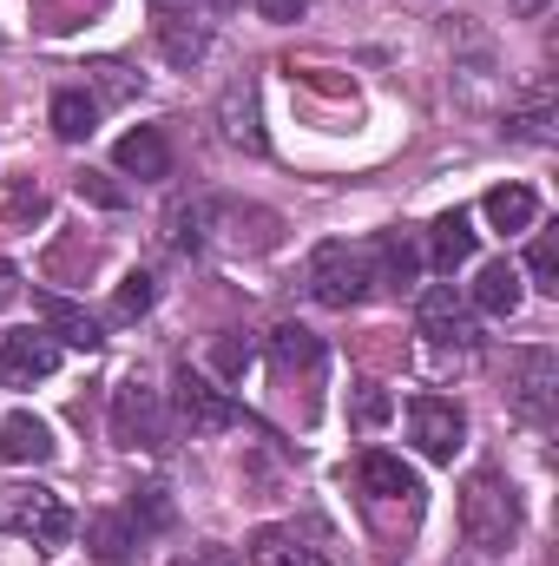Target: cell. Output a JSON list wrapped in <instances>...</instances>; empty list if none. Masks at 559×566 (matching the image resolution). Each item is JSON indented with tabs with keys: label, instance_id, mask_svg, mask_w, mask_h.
Returning <instances> with one entry per match:
<instances>
[{
	"label": "cell",
	"instance_id": "cell-1",
	"mask_svg": "<svg viewBox=\"0 0 559 566\" xmlns=\"http://www.w3.org/2000/svg\"><path fill=\"white\" fill-rule=\"evenodd\" d=\"M461 534H467V547L487 554V560L520 541V494H514V481H507L500 468H474V474L461 481Z\"/></svg>",
	"mask_w": 559,
	"mask_h": 566
},
{
	"label": "cell",
	"instance_id": "cell-2",
	"mask_svg": "<svg viewBox=\"0 0 559 566\" xmlns=\"http://www.w3.org/2000/svg\"><path fill=\"white\" fill-rule=\"evenodd\" d=\"M369 290H376V277H369V244L329 238V244L309 251V296H316L323 310H356Z\"/></svg>",
	"mask_w": 559,
	"mask_h": 566
},
{
	"label": "cell",
	"instance_id": "cell-3",
	"mask_svg": "<svg viewBox=\"0 0 559 566\" xmlns=\"http://www.w3.org/2000/svg\"><path fill=\"white\" fill-rule=\"evenodd\" d=\"M0 534H20L33 547H66L73 514L53 488H0Z\"/></svg>",
	"mask_w": 559,
	"mask_h": 566
},
{
	"label": "cell",
	"instance_id": "cell-4",
	"mask_svg": "<svg viewBox=\"0 0 559 566\" xmlns=\"http://www.w3.org/2000/svg\"><path fill=\"white\" fill-rule=\"evenodd\" d=\"M171 409H178V422L191 428V434H224V428H238V402H231L204 369H191V363H178V376H171Z\"/></svg>",
	"mask_w": 559,
	"mask_h": 566
},
{
	"label": "cell",
	"instance_id": "cell-5",
	"mask_svg": "<svg viewBox=\"0 0 559 566\" xmlns=\"http://www.w3.org/2000/svg\"><path fill=\"white\" fill-rule=\"evenodd\" d=\"M113 441L119 448H165V402L145 376H126L113 389Z\"/></svg>",
	"mask_w": 559,
	"mask_h": 566
},
{
	"label": "cell",
	"instance_id": "cell-6",
	"mask_svg": "<svg viewBox=\"0 0 559 566\" xmlns=\"http://www.w3.org/2000/svg\"><path fill=\"white\" fill-rule=\"evenodd\" d=\"M553 389H559V363L553 349H520L514 356V382H507V402H514V416L534 428L553 422Z\"/></svg>",
	"mask_w": 559,
	"mask_h": 566
},
{
	"label": "cell",
	"instance_id": "cell-7",
	"mask_svg": "<svg viewBox=\"0 0 559 566\" xmlns=\"http://www.w3.org/2000/svg\"><path fill=\"white\" fill-rule=\"evenodd\" d=\"M421 336L428 343H441V349H474L481 343V329H474V303L454 290V283H434V290H421Z\"/></svg>",
	"mask_w": 559,
	"mask_h": 566
},
{
	"label": "cell",
	"instance_id": "cell-8",
	"mask_svg": "<svg viewBox=\"0 0 559 566\" xmlns=\"http://www.w3.org/2000/svg\"><path fill=\"white\" fill-rule=\"evenodd\" d=\"M60 369V343L46 329H7L0 336V382L7 389H33Z\"/></svg>",
	"mask_w": 559,
	"mask_h": 566
},
{
	"label": "cell",
	"instance_id": "cell-9",
	"mask_svg": "<svg viewBox=\"0 0 559 566\" xmlns=\"http://www.w3.org/2000/svg\"><path fill=\"white\" fill-rule=\"evenodd\" d=\"M409 428H415V448L428 461H454L461 441H467L461 402H441V396H415V402H409Z\"/></svg>",
	"mask_w": 559,
	"mask_h": 566
},
{
	"label": "cell",
	"instance_id": "cell-10",
	"mask_svg": "<svg viewBox=\"0 0 559 566\" xmlns=\"http://www.w3.org/2000/svg\"><path fill=\"white\" fill-rule=\"evenodd\" d=\"M218 133L224 145H238V151H264V119H257V93H251V80H231L224 86V99H218Z\"/></svg>",
	"mask_w": 559,
	"mask_h": 566
},
{
	"label": "cell",
	"instance_id": "cell-11",
	"mask_svg": "<svg viewBox=\"0 0 559 566\" xmlns=\"http://www.w3.org/2000/svg\"><path fill=\"white\" fill-rule=\"evenodd\" d=\"M40 303V323H46V336L53 343H66V349H99L106 336H99V316L86 310V303H66V296H33Z\"/></svg>",
	"mask_w": 559,
	"mask_h": 566
},
{
	"label": "cell",
	"instance_id": "cell-12",
	"mask_svg": "<svg viewBox=\"0 0 559 566\" xmlns=\"http://www.w3.org/2000/svg\"><path fill=\"white\" fill-rule=\"evenodd\" d=\"M113 158H119V171L126 178H171V145H165V133L158 126H139V133H126V139L113 145Z\"/></svg>",
	"mask_w": 559,
	"mask_h": 566
},
{
	"label": "cell",
	"instance_id": "cell-13",
	"mask_svg": "<svg viewBox=\"0 0 559 566\" xmlns=\"http://www.w3.org/2000/svg\"><path fill=\"white\" fill-rule=\"evenodd\" d=\"M86 547L99 566H133L139 560V527L126 514H86Z\"/></svg>",
	"mask_w": 559,
	"mask_h": 566
},
{
	"label": "cell",
	"instance_id": "cell-14",
	"mask_svg": "<svg viewBox=\"0 0 559 566\" xmlns=\"http://www.w3.org/2000/svg\"><path fill=\"white\" fill-rule=\"evenodd\" d=\"M0 461H13V468L53 461V428L40 422V416H27V409H13V416L0 422Z\"/></svg>",
	"mask_w": 559,
	"mask_h": 566
},
{
	"label": "cell",
	"instance_id": "cell-15",
	"mask_svg": "<svg viewBox=\"0 0 559 566\" xmlns=\"http://www.w3.org/2000/svg\"><path fill=\"white\" fill-rule=\"evenodd\" d=\"M362 488H369V501H402V507H421V481L395 461V454H362Z\"/></svg>",
	"mask_w": 559,
	"mask_h": 566
},
{
	"label": "cell",
	"instance_id": "cell-16",
	"mask_svg": "<svg viewBox=\"0 0 559 566\" xmlns=\"http://www.w3.org/2000/svg\"><path fill=\"white\" fill-rule=\"evenodd\" d=\"M507 133H514V139H527V145L553 139V86H547V80H534V86L507 106Z\"/></svg>",
	"mask_w": 559,
	"mask_h": 566
},
{
	"label": "cell",
	"instance_id": "cell-17",
	"mask_svg": "<svg viewBox=\"0 0 559 566\" xmlns=\"http://www.w3.org/2000/svg\"><path fill=\"white\" fill-rule=\"evenodd\" d=\"M369 277L382 283V290H415L421 258L402 244V231H382V238L369 244Z\"/></svg>",
	"mask_w": 559,
	"mask_h": 566
},
{
	"label": "cell",
	"instance_id": "cell-18",
	"mask_svg": "<svg viewBox=\"0 0 559 566\" xmlns=\"http://www.w3.org/2000/svg\"><path fill=\"white\" fill-rule=\"evenodd\" d=\"M474 244H481V231H474V218H467V211H447V218H434V238H428V258H434V271H461V264L474 258Z\"/></svg>",
	"mask_w": 559,
	"mask_h": 566
},
{
	"label": "cell",
	"instance_id": "cell-19",
	"mask_svg": "<svg viewBox=\"0 0 559 566\" xmlns=\"http://www.w3.org/2000/svg\"><path fill=\"white\" fill-rule=\"evenodd\" d=\"M271 363H277L283 376H296V369L316 376V369H323V336L303 329V323H277V329H271Z\"/></svg>",
	"mask_w": 559,
	"mask_h": 566
},
{
	"label": "cell",
	"instance_id": "cell-20",
	"mask_svg": "<svg viewBox=\"0 0 559 566\" xmlns=\"http://www.w3.org/2000/svg\"><path fill=\"white\" fill-rule=\"evenodd\" d=\"M520 296H527V283H520V271H514L507 258H500V264H481V277H474V310H487V316H514Z\"/></svg>",
	"mask_w": 559,
	"mask_h": 566
},
{
	"label": "cell",
	"instance_id": "cell-21",
	"mask_svg": "<svg viewBox=\"0 0 559 566\" xmlns=\"http://www.w3.org/2000/svg\"><path fill=\"white\" fill-rule=\"evenodd\" d=\"M46 119H53V133H60L66 145H80V139H93V133H99V99H93V93H80V86H60Z\"/></svg>",
	"mask_w": 559,
	"mask_h": 566
},
{
	"label": "cell",
	"instance_id": "cell-22",
	"mask_svg": "<svg viewBox=\"0 0 559 566\" xmlns=\"http://www.w3.org/2000/svg\"><path fill=\"white\" fill-rule=\"evenodd\" d=\"M251 566H329L309 541H296L289 527H257L251 534Z\"/></svg>",
	"mask_w": 559,
	"mask_h": 566
},
{
	"label": "cell",
	"instance_id": "cell-23",
	"mask_svg": "<svg viewBox=\"0 0 559 566\" xmlns=\"http://www.w3.org/2000/svg\"><path fill=\"white\" fill-rule=\"evenodd\" d=\"M481 211H487V224H494V231H534V218H540V198H534L527 185H494Z\"/></svg>",
	"mask_w": 559,
	"mask_h": 566
},
{
	"label": "cell",
	"instance_id": "cell-24",
	"mask_svg": "<svg viewBox=\"0 0 559 566\" xmlns=\"http://www.w3.org/2000/svg\"><path fill=\"white\" fill-rule=\"evenodd\" d=\"M158 46H165L171 66H198V60L211 53V33L191 27V20H158Z\"/></svg>",
	"mask_w": 559,
	"mask_h": 566
},
{
	"label": "cell",
	"instance_id": "cell-25",
	"mask_svg": "<svg viewBox=\"0 0 559 566\" xmlns=\"http://www.w3.org/2000/svg\"><path fill=\"white\" fill-rule=\"evenodd\" d=\"M46 218V191L33 178H7L0 185V224H40Z\"/></svg>",
	"mask_w": 559,
	"mask_h": 566
},
{
	"label": "cell",
	"instance_id": "cell-26",
	"mask_svg": "<svg viewBox=\"0 0 559 566\" xmlns=\"http://www.w3.org/2000/svg\"><path fill=\"white\" fill-rule=\"evenodd\" d=\"M151 303H158V277L151 271H133V277L119 283V296H113V323H139Z\"/></svg>",
	"mask_w": 559,
	"mask_h": 566
},
{
	"label": "cell",
	"instance_id": "cell-27",
	"mask_svg": "<svg viewBox=\"0 0 559 566\" xmlns=\"http://www.w3.org/2000/svg\"><path fill=\"white\" fill-rule=\"evenodd\" d=\"M171 231V251H204V231H211V211L204 205H171V218H165Z\"/></svg>",
	"mask_w": 559,
	"mask_h": 566
},
{
	"label": "cell",
	"instance_id": "cell-28",
	"mask_svg": "<svg viewBox=\"0 0 559 566\" xmlns=\"http://www.w3.org/2000/svg\"><path fill=\"white\" fill-rule=\"evenodd\" d=\"M527 277H534V290L559 296V244H553V231L534 238V251H527Z\"/></svg>",
	"mask_w": 559,
	"mask_h": 566
},
{
	"label": "cell",
	"instance_id": "cell-29",
	"mask_svg": "<svg viewBox=\"0 0 559 566\" xmlns=\"http://www.w3.org/2000/svg\"><path fill=\"white\" fill-rule=\"evenodd\" d=\"M73 191H80V205H99V211H126L133 198H126V185H113L106 171H80L73 178Z\"/></svg>",
	"mask_w": 559,
	"mask_h": 566
},
{
	"label": "cell",
	"instance_id": "cell-30",
	"mask_svg": "<svg viewBox=\"0 0 559 566\" xmlns=\"http://www.w3.org/2000/svg\"><path fill=\"white\" fill-rule=\"evenodd\" d=\"M349 416H356V428H382L389 416H395V402H389V389L362 382V389H356V402H349Z\"/></svg>",
	"mask_w": 559,
	"mask_h": 566
},
{
	"label": "cell",
	"instance_id": "cell-31",
	"mask_svg": "<svg viewBox=\"0 0 559 566\" xmlns=\"http://www.w3.org/2000/svg\"><path fill=\"white\" fill-rule=\"evenodd\" d=\"M126 521H133V527H171V501H165V494H158V488H145L139 501H133V514H126Z\"/></svg>",
	"mask_w": 559,
	"mask_h": 566
},
{
	"label": "cell",
	"instance_id": "cell-32",
	"mask_svg": "<svg viewBox=\"0 0 559 566\" xmlns=\"http://www.w3.org/2000/svg\"><path fill=\"white\" fill-rule=\"evenodd\" d=\"M211 356H218V369H224V376H244V363H251V343H238V329H224Z\"/></svg>",
	"mask_w": 559,
	"mask_h": 566
},
{
	"label": "cell",
	"instance_id": "cell-33",
	"mask_svg": "<svg viewBox=\"0 0 559 566\" xmlns=\"http://www.w3.org/2000/svg\"><path fill=\"white\" fill-rule=\"evenodd\" d=\"M303 7H309V0H257L264 20H303Z\"/></svg>",
	"mask_w": 559,
	"mask_h": 566
},
{
	"label": "cell",
	"instance_id": "cell-34",
	"mask_svg": "<svg viewBox=\"0 0 559 566\" xmlns=\"http://www.w3.org/2000/svg\"><path fill=\"white\" fill-rule=\"evenodd\" d=\"M178 566H231V554L224 547H198V554H184Z\"/></svg>",
	"mask_w": 559,
	"mask_h": 566
},
{
	"label": "cell",
	"instance_id": "cell-35",
	"mask_svg": "<svg viewBox=\"0 0 559 566\" xmlns=\"http://www.w3.org/2000/svg\"><path fill=\"white\" fill-rule=\"evenodd\" d=\"M13 296H20V283H13V264H0V310H7Z\"/></svg>",
	"mask_w": 559,
	"mask_h": 566
},
{
	"label": "cell",
	"instance_id": "cell-36",
	"mask_svg": "<svg viewBox=\"0 0 559 566\" xmlns=\"http://www.w3.org/2000/svg\"><path fill=\"white\" fill-rule=\"evenodd\" d=\"M514 7H520L527 20H534V13H547V0H514Z\"/></svg>",
	"mask_w": 559,
	"mask_h": 566
},
{
	"label": "cell",
	"instance_id": "cell-37",
	"mask_svg": "<svg viewBox=\"0 0 559 566\" xmlns=\"http://www.w3.org/2000/svg\"><path fill=\"white\" fill-rule=\"evenodd\" d=\"M454 566H474V560H454Z\"/></svg>",
	"mask_w": 559,
	"mask_h": 566
},
{
	"label": "cell",
	"instance_id": "cell-38",
	"mask_svg": "<svg viewBox=\"0 0 559 566\" xmlns=\"http://www.w3.org/2000/svg\"><path fill=\"white\" fill-rule=\"evenodd\" d=\"M158 7H171V0H158Z\"/></svg>",
	"mask_w": 559,
	"mask_h": 566
}]
</instances>
